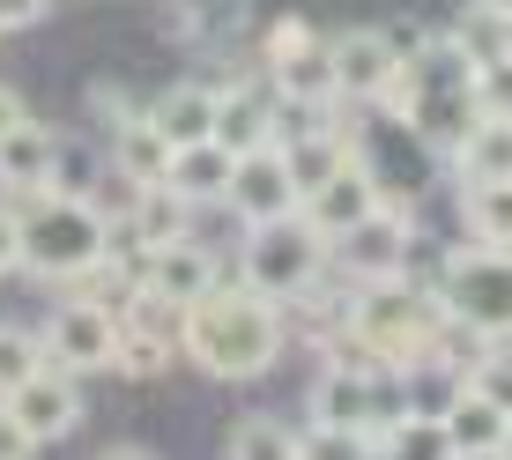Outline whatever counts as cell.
I'll list each match as a JSON object with an SVG mask.
<instances>
[{"mask_svg":"<svg viewBox=\"0 0 512 460\" xmlns=\"http://www.w3.org/2000/svg\"><path fill=\"white\" fill-rule=\"evenodd\" d=\"M223 282L216 268V253H208L201 238H171V245H156V253H141V290H156V297H171V305H193V297H208Z\"/></svg>","mask_w":512,"mask_h":460,"instance_id":"13","label":"cell"},{"mask_svg":"<svg viewBox=\"0 0 512 460\" xmlns=\"http://www.w3.org/2000/svg\"><path fill=\"white\" fill-rule=\"evenodd\" d=\"M438 297L409 275H386V282H357L342 297V357L349 364H416L438 334Z\"/></svg>","mask_w":512,"mask_h":460,"instance_id":"2","label":"cell"},{"mask_svg":"<svg viewBox=\"0 0 512 460\" xmlns=\"http://www.w3.org/2000/svg\"><path fill=\"white\" fill-rule=\"evenodd\" d=\"M149 127L171 141V149H186V141H208L216 127V90L208 82H179V90H164L149 104Z\"/></svg>","mask_w":512,"mask_h":460,"instance_id":"22","label":"cell"},{"mask_svg":"<svg viewBox=\"0 0 512 460\" xmlns=\"http://www.w3.org/2000/svg\"><path fill=\"white\" fill-rule=\"evenodd\" d=\"M15 230H23V268L38 282H75L112 253V223L82 193H30L15 201Z\"/></svg>","mask_w":512,"mask_h":460,"instance_id":"3","label":"cell"},{"mask_svg":"<svg viewBox=\"0 0 512 460\" xmlns=\"http://www.w3.org/2000/svg\"><path fill=\"white\" fill-rule=\"evenodd\" d=\"M505 453H512V416H505Z\"/></svg>","mask_w":512,"mask_h":460,"instance_id":"39","label":"cell"},{"mask_svg":"<svg viewBox=\"0 0 512 460\" xmlns=\"http://www.w3.org/2000/svg\"><path fill=\"white\" fill-rule=\"evenodd\" d=\"M23 268V230H15V208H0V275Z\"/></svg>","mask_w":512,"mask_h":460,"instance_id":"35","label":"cell"},{"mask_svg":"<svg viewBox=\"0 0 512 460\" xmlns=\"http://www.w3.org/2000/svg\"><path fill=\"white\" fill-rule=\"evenodd\" d=\"M119 327L179 357V327H186V305H171V297H156V290H134V297H127V312H119Z\"/></svg>","mask_w":512,"mask_h":460,"instance_id":"26","label":"cell"},{"mask_svg":"<svg viewBox=\"0 0 512 460\" xmlns=\"http://www.w3.org/2000/svg\"><path fill=\"white\" fill-rule=\"evenodd\" d=\"M171 364V349H156V342H141V334L119 327V349H112V371H127V379H156V371Z\"/></svg>","mask_w":512,"mask_h":460,"instance_id":"32","label":"cell"},{"mask_svg":"<svg viewBox=\"0 0 512 460\" xmlns=\"http://www.w3.org/2000/svg\"><path fill=\"white\" fill-rule=\"evenodd\" d=\"M297 201H305V186H297L290 156H282V141L268 149H245L231 164V186H223V208L253 230V223H275V216H297Z\"/></svg>","mask_w":512,"mask_h":460,"instance_id":"7","label":"cell"},{"mask_svg":"<svg viewBox=\"0 0 512 460\" xmlns=\"http://www.w3.org/2000/svg\"><path fill=\"white\" fill-rule=\"evenodd\" d=\"M0 409H8L15 423H23L38 446H52V438H67L82 423V386H75V371H52V364H38L15 394H0Z\"/></svg>","mask_w":512,"mask_h":460,"instance_id":"9","label":"cell"},{"mask_svg":"<svg viewBox=\"0 0 512 460\" xmlns=\"http://www.w3.org/2000/svg\"><path fill=\"white\" fill-rule=\"evenodd\" d=\"M38 349H45V364H52V371H112V349H119V312L90 305V297H67V305L45 320Z\"/></svg>","mask_w":512,"mask_h":460,"instance_id":"8","label":"cell"},{"mask_svg":"<svg viewBox=\"0 0 512 460\" xmlns=\"http://www.w3.org/2000/svg\"><path fill=\"white\" fill-rule=\"evenodd\" d=\"M186 230H193V201H179L171 186H141L134 208H127V223H119L112 238H127V253H156V245L186 238Z\"/></svg>","mask_w":512,"mask_h":460,"instance_id":"17","label":"cell"},{"mask_svg":"<svg viewBox=\"0 0 512 460\" xmlns=\"http://www.w3.org/2000/svg\"><path fill=\"white\" fill-rule=\"evenodd\" d=\"M327 275V238L312 230L305 216H275V223H253L238 245V282L275 305H297L312 282Z\"/></svg>","mask_w":512,"mask_h":460,"instance_id":"4","label":"cell"},{"mask_svg":"<svg viewBox=\"0 0 512 460\" xmlns=\"http://www.w3.org/2000/svg\"><path fill=\"white\" fill-rule=\"evenodd\" d=\"M97 460H156V453H149V446H104Z\"/></svg>","mask_w":512,"mask_h":460,"instance_id":"37","label":"cell"},{"mask_svg":"<svg viewBox=\"0 0 512 460\" xmlns=\"http://www.w3.org/2000/svg\"><path fill=\"white\" fill-rule=\"evenodd\" d=\"M490 8H498V15H505V23H512V0H490Z\"/></svg>","mask_w":512,"mask_h":460,"instance_id":"38","label":"cell"},{"mask_svg":"<svg viewBox=\"0 0 512 460\" xmlns=\"http://www.w3.org/2000/svg\"><path fill=\"white\" fill-rule=\"evenodd\" d=\"M282 312L290 305L245 290V282H216L208 297L186 305L179 357H193L208 379H260V371L282 357Z\"/></svg>","mask_w":512,"mask_h":460,"instance_id":"1","label":"cell"},{"mask_svg":"<svg viewBox=\"0 0 512 460\" xmlns=\"http://www.w3.org/2000/svg\"><path fill=\"white\" fill-rule=\"evenodd\" d=\"M468 386H475L483 401H498V409L512 416V342H490L483 357L468 364Z\"/></svg>","mask_w":512,"mask_h":460,"instance_id":"28","label":"cell"},{"mask_svg":"<svg viewBox=\"0 0 512 460\" xmlns=\"http://www.w3.org/2000/svg\"><path fill=\"white\" fill-rule=\"evenodd\" d=\"M45 15H52V0H0V30H30Z\"/></svg>","mask_w":512,"mask_h":460,"instance_id":"33","label":"cell"},{"mask_svg":"<svg viewBox=\"0 0 512 460\" xmlns=\"http://www.w3.org/2000/svg\"><path fill=\"white\" fill-rule=\"evenodd\" d=\"M23 119H30V104H23V97H15V90H8V82H0V134H8V127H23Z\"/></svg>","mask_w":512,"mask_h":460,"instance_id":"36","label":"cell"},{"mask_svg":"<svg viewBox=\"0 0 512 460\" xmlns=\"http://www.w3.org/2000/svg\"><path fill=\"white\" fill-rule=\"evenodd\" d=\"M52 171H60V134L45 119H23L0 134V193H15V201L52 193Z\"/></svg>","mask_w":512,"mask_h":460,"instance_id":"15","label":"cell"},{"mask_svg":"<svg viewBox=\"0 0 512 460\" xmlns=\"http://www.w3.org/2000/svg\"><path fill=\"white\" fill-rule=\"evenodd\" d=\"M38 364H45L38 334H30V327H0V394H15V386H23Z\"/></svg>","mask_w":512,"mask_h":460,"instance_id":"29","label":"cell"},{"mask_svg":"<svg viewBox=\"0 0 512 460\" xmlns=\"http://www.w3.org/2000/svg\"><path fill=\"white\" fill-rule=\"evenodd\" d=\"M30 453H38V438H30L8 409H0V460H30Z\"/></svg>","mask_w":512,"mask_h":460,"instance_id":"34","label":"cell"},{"mask_svg":"<svg viewBox=\"0 0 512 460\" xmlns=\"http://www.w3.org/2000/svg\"><path fill=\"white\" fill-rule=\"evenodd\" d=\"M498 460H512V453H498Z\"/></svg>","mask_w":512,"mask_h":460,"instance_id":"40","label":"cell"},{"mask_svg":"<svg viewBox=\"0 0 512 460\" xmlns=\"http://www.w3.org/2000/svg\"><path fill=\"white\" fill-rule=\"evenodd\" d=\"M372 208H386V201H379V186H372V171H364L357 156H342V164H334L327 179L312 186L305 201H297V216H305V223L334 245L349 223H364V216H372Z\"/></svg>","mask_w":512,"mask_h":460,"instance_id":"11","label":"cell"},{"mask_svg":"<svg viewBox=\"0 0 512 460\" xmlns=\"http://www.w3.org/2000/svg\"><path fill=\"white\" fill-rule=\"evenodd\" d=\"M468 97H475V112H483V119H512V52H505V60H483V67H475Z\"/></svg>","mask_w":512,"mask_h":460,"instance_id":"31","label":"cell"},{"mask_svg":"<svg viewBox=\"0 0 512 460\" xmlns=\"http://www.w3.org/2000/svg\"><path fill=\"white\" fill-rule=\"evenodd\" d=\"M453 179L468 186H512V119H475L453 149Z\"/></svg>","mask_w":512,"mask_h":460,"instance_id":"18","label":"cell"},{"mask_svg":"<svg viewBox=\"0 0 512 460\" xmlns=\"http://www.w3.org/2000/svg\"><path fill=\"white\" fill-rule=\"evenodd\" d=\"M297 460H372V438H364V431H327V423H312V431H297Z\"/></svg>","mask_w":512,"mask_h":460,"instance_id":"30","label":"cell"},{"mask_svg":"<svg viewBox=\"0 0 512 460\" xmlns=\"http://www.w3.org/2000/svg\"><path fill=\"white\" fill-rule=\"evenodd\" d=\"M231 460H297V431L275 416H245L231 431Z\"/></svg>","mask_w":512,"mask_h":460,"instance_id":"27","label":"cell"},{"mask_svg":"<svg viewBox=\"0 0 512 460\" xmlns=\"http://www.w3.org/2000/svg\"><path fill=\"white\" fill-rule=\"evenodd\" d=\"M112 171L127 186H164V171H171V141L149 127V112H127L112 127Z\"/></svg>","mask_w":512,"mask_h":460,"instance_id":"21","label":"cell"},{"mask_svg":"<svg viewBox=\"0 0 512 460\" xmlns=\"http://www.w3.org/2000/svg\"><path fill=\"white\" fill-rule=\"evenodd\" d=\"M409 253H416V223L409 208H372L364 223H349L342 238L327 245L334 268H349V282H386V275H409Z\"/></svg>","mask_w":512,"mask_h":460,"instance_id":"6","label":"cell"},{"mask_svg":"<svg viewBox=\"0 0 512 460\" xmlns=\"http://www.w3.org/2000/svg\"><path fill=\"white\" fill-rule=\"evenodd\" d=\"M461 223H468V245H498V253H512V186H468Z\"/></svg>","mask_w":512,"mask_h":460,"instance_id":"25","label":"cell"},{"mask_svg":"<svg viewBox=\"0 0 512 460\" xmlns=\"http://www.w3.org/2000/svg\"><path fill=\"white\" fill-rule=\"evenodd\" d=\"M327 67H334V97L342 104H379L386 82L401 75L394 45H386L379 30H334L327 38Z\"/></svg>","mask_w":512,"mask_h":460,"instance_id":"10","label":"cell"},{"mask_svg":"<svg viewBox=\"0 0 512 460\" xmlns=\"http://www.w3.org/2000/svg\"><path fill=\"white\" fill-rule=\"evenodd\" d=\"M438 423H446V438H453V453H461V460H498L505 453V409H498V401H483L475 386H461L453 409Z\"/></svg>","mask_w":512,"mask_h":460,"instance_id":"20","label":"cell"},{"mask_svg":"<svg viewBox=\"0 0 512 460\" xmlns=\"http://www.w3.org/2000/svg\"><path fill=\"white\" fill-rule=\"evenodd\" d=\"M431 297H438V312H446L453 327L483 334V342H512V253H498V245L453 253L446 268H438Z\"/></svg>","mask_w":512,"mask_h":460,"instance_id":"5","label":"cell"},{"mask_svg":"<svg viewBox=\"0 0 512 460\" xmlns=\"http://www.w3.org/2000/svg\"><path fill=\"white\" fill-rule=\"evenodd\" d=\"M312 423H327V431H364V423H372V386H364V364L327 357V371L312 379ZM364 438H372V431H364Z\"/></svg>","mask_w":512,"mask_h":460,"instance_id":"16","label":"cell"},{"mask_svg":"<svg viewBox=\"0 0 512 460\" xmlns=\"http://www.w3.org/2000/svg\"><path fill=\"white\" fill-rule=\"evenodd\" d=\"M231 164H238V156L223 149L216 134H208V141H186V149H171L164 186L179 193V201H193V208H201V201H223V186H231Z\"/></svg>","mask_w":512,"mask_h":460,"instance_id":"19","label":"cell"},{"mask_svg":"<svg viewBox=\"0 0 512 460\" xmlns=\"http://www.w3.org/2000/svg\"><path fill=\"white\" fill-rule=\"evenodd\" d=\"M446 38L468 52V67H483V60H505V52H512V23H505L498 8H490V0H475V8L453 15V30H446Z\"/></svg>","mask_w":512,"mask_h":460,"instance_id":"24","label":"cell"},{"mask_svg":"<svg viewBox=\"0 0 512 460\" xmlns=\"http://www.w3.org/2000/svg\"><path fill=\"white\" fill-rule=\"evenodd\" d=\"M372 460H461L438 416H401L372 438Z\"/></svg>","mask_w":512,"mask_h":460,"instance_id":"23","label":"cell"},{"mask_svg":"<svg viewBox=\"0 0 512 460\" xmlns=\"http://www.w3.org/2000/svg\"><path fill=\"white\" fill-rule=\"evenodd\" d=\"M208 134H216L231 156L282 141V104H275V90H260V82H216V127H208Z\"/></svg>","mask_w":512,"mask_h":460,"instance_id":"12","label":"cell"},{"mask_svg":"<svg viewBox=\"0 0 512 460\" xmlns=\"http://www.w3.org/2000/svg\"><path fill=\"white\" fill-rule=\"evenodd\" d=\"M268 90L275 104H290V112H334V67H327V38L312 30L305 45H290V52H275L268 60Z\"/></svg>","mask_w":512,"mask_h":460,"instance_id":"14","label":"cell"}]
</instances>
